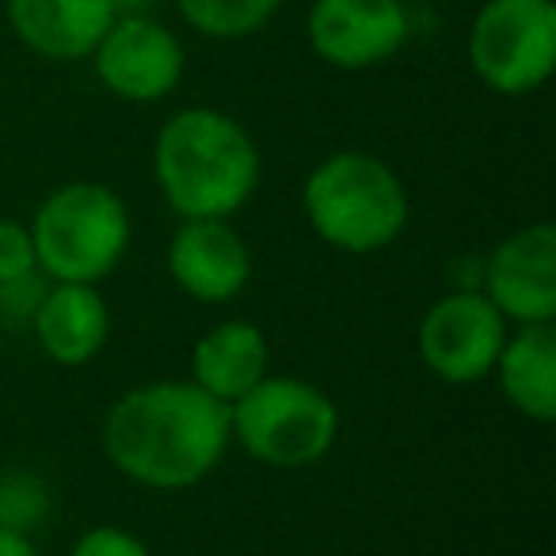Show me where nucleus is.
I'll return each mask as SVG.
<instances>
[{"mask_svg": "<svg viewBox=\"0 0 556 556\" xmlns=\"http://www.w3.org/2000/svg\"><path fill=\"white\" fill-rule=\"evenodd\" d=\"M31 332L50 363L88 366L111 340V305L100 287L50 282L31 309Z\"/></svg>", "mask_w": 556, "mask_h": 556, "instance_id": "obj_12", "label": "nucleus"}, {"mask_svg": "<svg viewBox=\"0 0 556 556\" xmlns=\"http://www.w3.org/2000/svg\"><path fill=\"white\" fill-rule=\"evenodd\" d=\"M469 65L495 96H530L556 70L553 0H484L469 27Z\"/></svg>", "mask_w": 556, "mask_h": 556, "instance_id": "obj_6", "label": "nucleus"}, {"mask_svg": "<svg viewBox=\"0 0 556 556\" xmlns=\"http://www.w3.org/2000/svg\"><path fill=\"white\" fill-rule=\"evenodd\" d=\"M270 374V343L252 320H217L191 348V381L214 401L232 404Z\"/></svg>", "mask_w": 556, "mask_h": 556, "instance_id": "obj_14", "label": "nucleus"}, {"mask_svg": "<svg viewBox=\"0 0 556 556\" xmlns=\"http://www.w3.org/2000/svg\"><path fill=\"white\" fill-rule=\"evenodd\" d=\"M100 85L126 103H161L184 80V42L164 24L138 12H118L115 24L92 50Z\"/></svg>", "mask_w": 556, "mask_h": 556, "instance_id": "obj_8", "label": "nucleus"}, {"mask_svg": "<svg viewBox=\"0 0 556 556\" xmlns=\"http://www.w3.org/2000/svg\"><path fill=\"white\" fill-rule=\"evenodd\" d=\"M309 229L343 255H374L404 237L412 199L404 179L366 149H340L305 176Z\"/></svg>", "mask_w": 556, "mask_h": 556, "instance_id": "obj_3", "label": "nucleus"}, {"mask_svg": "<svg viewBox=\"0 0 556 556\" xmlns=\"http://www.w3.org/2000/svg\"><path fill=\"white\" fill-rule=\"evenodd\" d=\"M27 225L39 255V275L50 282L100 287L118 270L134 240L130 206L123 194L96 179L54 187Z\"/></svg>", "mask_w": 556, "mask_h": 556, "instance_id": "obj_4", "label": "nucleus"}, {"mask_svg": "<svg viewBox=\"0 0 556 556\" xmlns=\"http://www.w3.org/2000/svg\"><path fill=\"white\" fill-rule=\"evenodd\" d=\"M126 4H130V0H115V9H118V12H123V9H126Z\"/></svg>", "mask_w": 556, "mask_h": 556, "instance_id": "obj_21", "label": "nucleus"}, {"mask_svg": "<svg viewBox=\"0 0 556 556\" xmlns=\"http://www.w3.org/2000/svg\"><path fill=\"white\" fill-rule=\"evenodd\" d=\"M103 454L126 480L153 492H184L229 454V404L187 381H149L118 396L103 416Z\"/></svg>", "mask_w": 556, "mask_h": 556, "instance_id": "obj_1", "label": "nucleus"}, {"mask_svg": "<svg viewBox=\"0 0 556 556\" xmlns=\"http://www.w3.org/2000/svg\"><path fill=\"white\" fill-rule=\"evenodd\" d=\"M263 161L252 134L217 108H184L153 141V179L184 217H232L260 191Z\"/></svg>", "mask_w": 556, "mask_h": 556, "instance_id": "obj_2", "label": "nucleus"}, {"mask_svg": "<svg viewBox=\"0 0 556 556\" xmlns=\"http://www.w3.org/2000/svg\"><path fill=\"white\" fill-rule=\"evenodd\" d=\"M115 16V0H9L16 39L47 62L92 58Z\"/></svg>", "mask_w": 556, "mask_h": 556, "instance_id": "obj_13", "label": "nucleus"}, {"mask_svg": "<svg viewBox=\"0 0 556 556\" xmlns=\"http://www.w3.org/2000/svg\"><path fill=\"white\" fill-rule=\"evenodd\" d=\"M507 317L477 287L450 290L424 313L416 351L424 366L446 386H477L492 378V366L507 343Z\"/></svg>", "mask_w": 556, "mask_h": 556, "instance_id": "obj_7", "label": "nucleus"}, {"mask_svg": "<svg viewBox=\"0 0 556 556\" xmlns=\"http://www.w3.org/2000/svg\"><path fill=\"white\" fill-rule=\"evenodd\" d=\"M70 556H153V548L126 526H92L73 541Z\"/></svg>", "mask_w": 556, "mask_h": 556, "instance_id": "obj_19", "label": "nucleus"}, {"mask_svg": "<svg viewBox=\"0 0 556 556\" xmlns=\"http://www.w3.org/2000/svg\"><path fill=\"white\" fill-rule=\"evenodd\" d=\"M50 507H54V500H50V488L42 477L27 469L0 477V530L35 538L47 526Z\"/></svg>", "mask_w": 556, "mask_h": 556, "instance_id": "obj_17", "label": "nucleus"}, {"mask_svg": "<svg viewBox=\"0 0 556 556\" xmlns=\"http://www.w3.org/2000/svg\"><path fill=\"white\" fill-rule=\"evenodd\" d=\"M500 393L530 424L556 419V328L522 325L510 328L500 358L492 366Z\"/></svg>", "mask_w": 556, "mask_h": 556, "instance_id": "obj_15", "label": "nucleus"}, {"mask_svg": "<svg viewBox=\"0 0 556 556\" xmlns=\"http://www.w3.org/2000/svg\"><path fill=\"white\" fill-rule=\"evenodd\" d=\"M480 294L507 317L510 328L556 325V229L533 222L507 232L488 252Z\"/></svg>", "mask_w": 556, "mask_h": 556, "instance_id": "obj_9", "label": "nucleus"}, {"mask_svg": "<svg viewBox=\"0 0 556 556\" xmlns=\"http://www.w3.org/2000/svg\"><path fill=\"white\" fill-rule=\"evenodd\" d=\"M0 556H42L35 538L27 533H12V530H0Z\"/></svg>", "mask_w": 556, "mask_h": 556, "instance_id": "obj_20", "label": "nucleus"}, {"mask_svg": "<svg viewBox=\"0 0 556 556\" xmlns=\"http://www.w3.org/2000/svg\"><path fill=\"white\" fill-rule=\"evenodd\" d=\"M282 0H176L179 16L206 39H248L275 20Z\"/></svg>", "mask_w": 556, "mask_h": 556, "instance_id": "obj_16", "label": "nucleus"}, {"mask_svg": "<svg viewBox=\"0 0 556 556\" xmlns=\"http://www.w3.org/2000/svg\"><path fill=\"white\" fill-rule=\"evenodd\" d=\"M252 248L229 217H184L168 240V275L202 305H229L252 282Z\"/></svg>", "mask_w": 556, "mask_h": 556, "instance_id": "obj_11", "label": "nucleus"}, {"mask_svg": "<svg viewBox=\"0 0 556 556\" xmlns=\"http://www.w3.org/2000/svg\"><path fill=\"white\" fill-rule=\"evenodd\" d=\"M229 434L248 457L270 469H309L340 439V408L313 381L267 374L229 404Z\"/></svg>", "mask_w": 556, "mask_h": 556, "instance_id": "obj_5", "label": "nucleus"}, {"mask_svg": "<svg viewBox=\"0 0 556 556\" xmlns=\"http://www.w3.org/2000/svg\"><path fill=\"white\" fill-rule=\"evenodd\" d=\"M404 0H313L309 47L336 70H374L408 42Z\"/></svg>", "mask_w": 556, "mask_h": 556, "instance_id": "obj_10", "label": "nucleus"}, {"mask_svg": "<svg viewBox=\"0 0 556 556\" xmlns=\"http://www.w3.org/2000/svg\"><path fill=\"white\" fill-rule=\"evenodd\" d=\"M31 278H39L31 225L16 222V217H0V290L31 282Z\"/></svg>", "mask_w": 556, "mask_h": 556, "instance_id": "obj_18", "label": "nucleus"}]
</instances>
